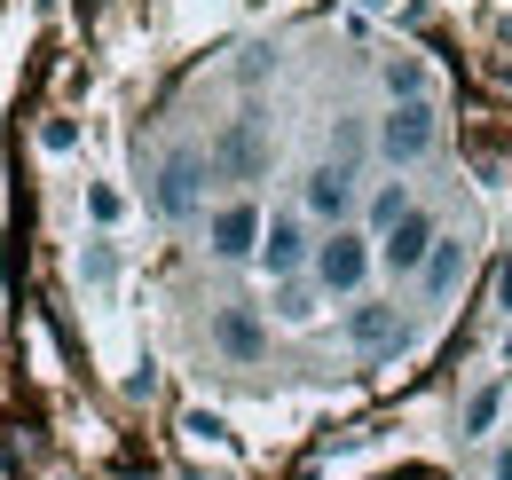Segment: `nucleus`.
<instances>
[{"instance_id": "1a4fd4ad", "label": "nucleus", "mask_w": 512, "mask_h": 480, "mask_svg": "<svg viewBox=\"0 0 512 480\" xmlns=\"http://www.w3.org/2000/svg\"><path fill=\"white\" fill-rule=\"evenodd\" d=\"M260 229H268V205H260V197H221V205L205 213V252L237 268V260L260 252Z\"/></svg>"}, {"instance_id": "0eeeda50", "label": "nucleus", "mask_w": 512, "mask_h": 480, "mask_svg": "<svg viewBox=\"0 0 512 480\" xmlns=\"http://www.w3.org/2000/svg\"><path fill=\"white\" fill-rule=\"evenodd\" d=\"M442 229H449L442 213H434V205H418L402 229H386V237H379V276H386V284H418V276H426V260H434V244H442Z\"/></svg>"}, {"instance_id": "f3484780", "label": "nucleus", "mask_w": 512, "mask_h": 480, "mask_svg": "<svg viewBox=\"0 0 512 480\" xmlns=\"http://www.w3.org/2000/svg\"><path fill=\"white\" fill-rule=\"evenodd\" d=\"M363 158H371V126L339 119V126H331V166H347V174H363Z\"/></svg>"}, {"instance_id": "4be33fe9", "label": "nucleus", "mask_w": 512, "mask_h": 480, "mask_svg": "<svg viewBox=\"0 0 512 480\" xmlns=\"http://www.w3.org/2000/svg\"><path fill=\"white\" fill-rule=\"evenodd\" d=\"M497 307H512V252L497 260Z\"/></svg>"}, {"instance_id": "dca6fc26", "label": "nucleus", "mask_w": 512, "mask_h": 480, "mask_svg": "<svg viewBox=\"0 0 512 480\" xmlns=\"http://www.w3.org/2000/svg\"><path fill=\"white\" fill-rule=\"evenodd\" d=\"M268 292H276V300H268V315H276V323H316V284H308V276H300V284H268Z\"/></svg>"}, {"instance_id": "f257e3e1", "label": "nucleus", "mask_w": 512, "mask_h": 480, "mask_svg": "<svg viewBox=\"0 0 512 480\" xmlns=\"http://www.w3.org/2000/svg\"><path fill=\"white\" fill-rule=\"evenodd\" d=\"M442 142H449L442 103H386L379 119H371V158H379L386 174H418V166H434Z\"/></svg>"}, {"instance_id": "9b49d317", "label": "nucleus", "mask_w": 512, "mask_h": 480, "mask_svg": "<svg viewBox=\"0 0 512 480\" xmlns=\"http://www.w3.org/2000/svg\"><path fill=\"white\" fill-rule=\"evenodd\" d=\"M465 268H473V237L465 229H442V244H434V260H426V276H418V300L442 307L465 292Z\"/></svg>"}, {"instance_id": "4468645a", "label": "nucleus", "mask_w": 512, "mask_h": 480, "mask_svg": "<svg viewBox=\"0 0 512 480\" xmlns=\"http://www.w3.org/2000/svg\"><path fill=\"white\" fill-rule=\"evenodd\" d=\"M505 402H512L505 378H481V386L465 394V441H497V433H505Z\"/></svg>"}, {"instance_id": "aec40b11", "label": "nucleus", "mask_w": 512, "mask_h": 480, "mask_svg": "<svg viewBox=\"0 0 512 480\" xmlns=\"http://www.w3.org/2000/svg\"><path fill=\"white\" fill-rule=\"evenodd\" d=\"M40 142H48V150H71V142H79V126H71V119H48V126H40Z\"/></svg>"}, {"instance_id": "2eb2a0df", "label": "nucleus", "mask_w": 512, "mask_h": 480, "mask_svg": "<svg viewBox=\"0 0 512 480\" xmlns=\"http://www.w3.org/2000/svg\"><path fill=\"white\" fill-rule=\"evenodd\" d=\"M79 284H95V292L119 284V244H111V237H87V244H79Z\"/></svg>"}, {"instance_id": "7ed1b4c3", "label": "nucleus", "mask_w": 512, "mask_h": 480, "mask_svg": "<svg viewBox=\"0 0 512 480\" xmlns=\"http://www.w3.org/2000/svg\"><path fill=\"white\" fill-rule=\"evenodd\" d=\"M205 189H213V158L197 150V142H174L158 166H150V213L166 221V229H190L197 213H205Z\"/></svg>"}, {"instance_id": "39448f33", "label": "nucleus", "mask_w": 512, "mask_h": 480, "mask_svg": "<svg viewBox=\"0 0 512 480\" xmlns=\"http://www.w3.org/2000/svg\"><path fill=\"white\" fill-rule=\"evenodd\" d=\"M316 221L300 213V205H276L268 213V229H260V252H253V268L268 276V284H300L308 268H316Z\"/></svg>"}, {"instance_id": "9d476101", "label": "nucleus", "mask_w": 512, "mask_h": 480, "mask_svg": "<svg viewBox=\"0 0 512 480\" xmlns=\"http://www.w3.org/2000/svg\"><path fill=\"white\" fill-rule=\"evenodd\" d=\"M213 347H221V362H260L268 355V315L253 300H221L213 307Z\"/></svg>"}, {"instance_id": "ddd939ff", "label": "nucleus", "mask_w": 512, "mask_h": 480, "mask_svg": "<svg viewBox=\"0 0 512 480\" xmlns=\"http://www.w3.org/2000/svg\"><path fill=\"white\" fill-rule=\"evenodd\" d=\"M379 87H386V103H434V63L402 48V56L379 63Z\"/></svg>"}, {"instance_id": "423d86ee", "label": "nucleus", "mask_w": 512, "mask_h": 480, "mask_svg": "<svg viewBox=\"0 0 512 480\" xmlns=\"http://www.w3.org/2000/svg\"><path fill=\"white\" fill-rule=\"evenodd\" d=\"M363 189H371L363 174H347V166L316 158V166L300 174V197H292V205H300L316 229H355V221H363Z\"/></svg>"}, {"instance_id": "20e7f679", "label": "nucleus", "mask_w": 512, "mask_h": 480, "mask_svg": "<svg viewBox=\"0 0 512 480\" xmlns=\"http://www.w3.org/2000/svg\"><path fill=\"white\" fill-rule=\"evenodd\" d=\"M205 158H213V181H221L229 197H253V181H268V158H276L268 119H260V111H237V119L205 142Z\"/></svg>"}, {"instance_id": "6e6552de", "label": "nucleus", "mask_w": 512, "mask_h": 480, "mask_svg": "<svg viewBox=\"0 0 512 480\" xmlns=\"http://www.w3.org/2000/svg\"><path fill=\"white\" fill-rule=\"evenodd\" d=\"M339 331H347V347H355V355H402V347H410V307L402 300H386V292H363V300L347 307V323H339Z\"/></svg>"}, {"instance_id": "6ab92c4d", "label": "nucleus", "mask_w": 512, "mask_h": 480, "mask_svg": "<svg viewBox=\"0 0 512 480\" xmlns=\"http://www.w3.org/2000/svg\"><path fill=\"white\" fill-rule=\"evenodd\" d=\"M481 480H512V433L489 441V473H481Z\"/></svg>"}, {"instance_id": "a211bd4d", "label": "nucleus", "mask_w": 512, "mask_h": 480, "mask_svg": "<svg viewBox=\"0 0 512 480\" xmlns=\"http://www.w3.org/2000/svg\"><path fill=\"white\" fill-rule=\"evenodd\" d=\"M87 213H95V221L111 229V221L127 213V197H119V189H103V181H87Z\"/></svg>"}, {"instance_id": "5701e85b", "label": "nucleus", "mask_w": 512, "mask_h": 480, "mask_svg": "<svg viewBox=\"0 0 512 480\" xmlns=\"http://www.w3.org/2000/svg\"><path fill=\"white\" fill-rule=\"evenodd\" d=\"M505 362H512V331H505Z\"/></svg>"}, {"instance_id": "412c9836", "label": "nucleus", "mask_w": 512, "mask_h": 480, "mask_svg": "<svg viewBox=\"0 0 512 480\" xmlns=\"http://www.w3.org/2000/svg\"><path fill=\"white\" fill-rule=\"evenodd\" d=\"M190 433H197V441H221V433H229V425L213 418V410H190Z\"/></svg>"}, {"instance_id": "f03ea898", "label": "nucleus", "mask_w": 512, "mask_h": 480, "mask_svg": "<svg viewBox=\"0 0 512 480\" xmlns=\"http://www.w3.org/2000/svg\"><path fill=\"white\" fill-rule=\"evenodd\" d=\"M371 276H379V237L355 221V229H323L316 237V268H308V284H316L323 300H363L371 292Z\"/></svg>"}, {"instance_id": "f8f14e48", "label": "nucleus", "mask_w": 512, "mask_h": 480, "mask_svg": "<svg viewBox=\"0 0 512 480\" xmlns=\"http://www.w3.org/2000/svg\"><path fill=\"white\" fill-rule=\"evenodd\" d=\"M418 205H426V197L410 189V174H386V181H371V189H363V229H371V237H386V229H402Z\"/></svg>"}]
</instances>
